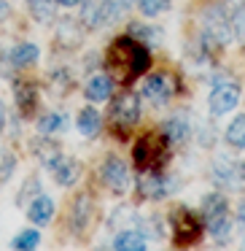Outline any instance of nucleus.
Instances as JSON below:
<instances>
[{"label": "nucleus", "instance_id": "nucleus-1", "mask_svg": "<svg viewBox=\"0 0 245 251\" xmlns=\"http://www.w3.org/2000/svg\"><path fill=\"white\" fill-rule=\"evenodd\" d=\"M105 68H108V73H111L113 81L130 84L151 68V54H148V49H146L143 41L132 38V35H124V38L113 41V44L108 46Z\"/></svg>", "mask_w": 245, "mask_h": 251}, {"label": "nucleus", "instance_id": "nucleus-2", "mask_svg": "<svg viewBox=\"0 0 245 251\" xmlns=\"http://www.w3.org/2000/svg\"><path fill=\"white\" fill-rule=\"evenodd\" d=\"M202 219H205V227L218 243L229 238L232 232V219H229V208H226V197L221 192H210V195L202 197Z\"/></svg>", "mask_w": 245, "mask_h": 251}, {"label": "nucleus", "instance_id": "nucleus-3", "mask_svg": "<svg viewBox=\"0 0 245 251\" xmlns=\"http://www.w3.org/2000/svg\"><path fill=\"white\" fill-rule=\"evenodd\" d=\"M164 154H167V138L156 135V132H146L137 138L132 146V159H135L137 170H159Z\"/></svg>", "mask_w": 245, "mask_h": 251}, {"label": "nucleus", "instance_id": "nucleus-4", "mask_svg": "<svg viewBox=\"0 0 245 251\" xmlns=\"http://www.w3.org/2000/svg\"><path fill=\"white\" fill-rule=\"evenodd\" d=\"M121 17L113 0H81V25L87 30H97L113 25Z\"/></svg>", "mask_w": 245, "mask_h": 251}, {"label": "nucleus", "instance_id": "nucleus-5", "mask_svg": "<svg viewBox=\"0 0 245 251\" xmlns=\"http://www.w3.org/2000/svg\"><path fill=\"white\" fill-rule=\"evenodd\" d=\"M237 103H240V84L229 76H218L213 81V92H210V114L223 116Z\"/></svg>", "mask_w": 245, "mask_h": 251}, {"label": "nucleus", "instance_id": "nucleus-6", "mask_svg": "<svg viewBox=\"0 0 245 251\" xmlns=\"http://www.w3.org/2000/svg\"><path fill=\"white\" fill-rule=\"evenodd\" d=\"M173 240L178 246H191L202 238V219L189 208H175L173 211Z\"/></svg>", "mask_w": 245, "mask_h": 251}, {"label": "nucleus", "instance_id": "nucleus-7", "mask_svg": "<svg viewBox=\"0 0 245 251\" xmlns=\"http://www.w3.org/2000/svg\"><path fill=\"white\" fill-rule=\"evenodd\" d=\"M111 122H113V127H124V130L135 127L140 122V95L135 92L119 95L111 103Z\"/></svg>", "mask_w": 245, "mask_h": 251}, {"label": "nucleus", "instance_id": "nucleus-8", "mask_svg": "<svg viewBox=\"0 0 245 251\" xmlns=\"http://www.w3.org/2000/svg\"><path fill=\"white\" fill-rule=\"evenodd\" d=\"M175 178H164L159 170H140L137 176V197L140 200H159V197H167L175 189L173 184Z\"/></svg>", "mask_w": 245, "mask_h": 251}, {"label": "nucleus", "instance_id": "nucleus-9", "mask_svg": "<svg viewBox=\"0 0 245 251\" xmlns=\"http://www.w3.org/2000/svg\"><path fill=\"white\" fill-rule=\"evenodd\" d=\"M243 178H245L243 165L234 162L232 157H226V154H223V157L213 159V181H216L218 186L234 192V189H240V186H243Z\"/></svg>", "mask_w": 245, "mask_h": 251}, {"label": "nucleus", "instance_id": "nucleus-10", "mask_svg": "<svg viewBox=\"0 0 245 251\" xmlns=\"http://www.w3.org/2000/svg\"><path fill=\"white\" fill-rule=\"evenodd\" d=\"M175 89H178V81H175L170 73H154V76H148L146 84H143V95H146L154 105H167L170 100H173Z\"/></svg>", "mask_w": 245, "mask_h": 251}, {"label": "nucleus", "instance_id": "nucleus-11", "mask_svg": "<svg viewBox=\"0 0 245 251\" xmlns=\"http://www.w3.org/2000/svg\"><path fill=\"white\" fill-rule=\"evenodd\" d=\"M100 178H103V184L108 186L111 192H116V195H124V192L130 189V170H127V165L121 162L119 157L105 159L103 170H100Z\"/></svg>", "mask_w": 245, "mask_h": 251}, {"label": "nucleus", "instance_id": "nucleus-12", "mask_svg": "<svg viewBox=\"0 0 245 251\" xmlns=\"http://www.w3.org/2000/svg\"><path fill=\"white\" fill-rule=\"evenodd\" d=\"M92 222H94V202L87 192H81L70 205V227L76 235H87Z\"/></svg>", "mask_w": 245, "mask_h": 251}, {"label": "nucleus", "instance_id": "nucleus-13", "mask_svg": "<svg viewBox=\"0 0 245 251\" xmlns=\"http://www.w3.org/2000/svg\"><path fill=\"white\" fill-rule=\"evenodd\" d=\"M51 176H54V181L60 186H73L78 181V176H81V162H78L76 157H65V154H62V157L51 165Z\"/></svg>", "mask_w": 245, "mask_h": 251}, {"label": "nucleus", "instance_id": "nucleus-14", "mask_svg": "<svg viewBox=\"0 0 245 251\" xmlns=\"http://www.w3.org/2000/svg\"><path fill=\"white\" fill-rule=\"evenodd\" d=\"M14 100H17V108L22 116L35 114V108H38V87L30 81H17L14 84Z\"/></svg>", "mask_w": 245, "mask_h": 251}, {"label": "nucleus", "instance_id": "nucleus-15", "mask_svg": "<svg viewBox=\"0 0 245 251\" xmlns=\"http://www.w3.org/2000/svg\"><path fill=\"white\" fill-rule=\"evenodd\" d=\"M113 92V78L111 76H92L84 87V98L89 103H105Z\"/></svg>", "mask_w": 245, "mask_h": 251}, {"label": "nucleus", "instance_id": "nucleus-16", "mask_svg": "<svg viewBox=\"0 0 245 251\" xmlns=\"http://www.w3.org/2000/svg\"><path fill=\"white\" fill-rule=\"evenodd\" d=\"M189 132H191V127H189V116L186 114H175L162 125V135L170 143H183L189 138Z\"/></svg>", "mask_w": 245, "mask_h": 251}, {"label": "nucleus", "instance_id": "nucleus-17", "mask_svg": "<svg viewBox=\"0 0 245 251\" xmlns=\"http://www.w3.org/2000/svg\"><path fill=\"white\" fill-rule=\"evenodd\" d=\"M81 38H84V33L78 30V25L70 22V19H62V22L57 25V30H54V41L65 51H73L78 44H81Z\"/></svg>", "mask_w": 245, "mask_h": 251}, {"label": "nucleus", "instance_id": "nucleus-18", "mask_svg": "<svg viewBox=\"0 0 245 251\" xmlns=\"http://www.w3.org/2000/svg\"><path fill=\"white\" fill-rule=\"evenodd\" d=\"M51 216H54V200L46 195H38L30 200V208H27V219L33 224H49Z\"/></svg>", "mask_w": 245, "mask_h": 251}, {"label": "nucleus", "instance_id": "nucleus-19", "mask_svg": "<svg viewBox=\"0 0 245 251\" xmlns=\"http://www.w3.org/2000/svg\"><path fill=\"white\" fill-rule=\"evenodd\" d=\"M76 127H78V132H81V135L94 138V135L100 132V127H103V116H100L97 111L92 108V105H89V108H84L81 114H78Z\"/></svg>", "mask_w": 245, "mask_h": 251}, {"label": "nucleus", "instance_id": "nucleus-20", "mask_svg": "<svg viewBox=\"0 0 245 251\" xmlns=\"http://www.w3.org/2000/svg\"><path fill=\"white\" fill-rule=\"evenodd\" d=\"M113 249L119 251H143L146 246V235L137 232V229H127V232H119L113 238Z\"/></svg>", "mask_w": 245, "mask_h": 251}, {"label": "nucleus", "instance_id": "nucleus-21", "mask_svg": "<svg viewBox=\"0 0 245 251\" xmlns=\"http://www.w3.org/2000/svg\"><path fill=\"white\" fill-rule=\"evenodd\" d=\"M38 57H41V51H38L35 44H19L17 49H11L8 60H11V65H17V68H30V65L38 62Z\"/></svg>", "mask_w": 245, "mask_h": 251}, {"label": "nucleus", "instance_id": "nucleus-22", "mask_svg": "<svg viewBox=\"0 0 245 251\" xmlns=\"http://www.w3.org/2000/svg\"><path fill=\"white\" fill-rule=\"evenodd\" d=\"M33 151H35V157H38L49 170H51V165H54L57 159L62 157V154H60V146H57V143H51L49 138H38V141L33 143Z\"/></svg>", "mask_w": 245, "mask_h": 251}, {"label": "nucleus", "instance_id": "nucleus-23", "mask_svg": "<svg viewBox=\"0 0 245 251\" xmlns=\"http://www.w3.org/2000/svg\"><path fill=\"white\" fill-rule=\"evenodd\" d=\"M137 222H140V216H137L135 205H130V202H121V205L116 208L113 213H111L108 227L116 229V227H127V224H137Z\"/></svg>", "mask_w": 245, "mask_h": 251}, {"label": "nucleus", "instance_id": "nucleus-24", "mask_svg": "<svg viewBox=\"0 0 245 251\" xmlns=\"http://www.w3.org/2000/svg\"><path fill=\"white\" fill-rule=\"evenodd\" d=\"M226 143L232 149H245V114L234 116L232 125L226 127Z\"/></svg>", "mask_w": 245, "mask_h": 251}, {"label": "nucleus", "instance_id": "nucleus-25", "mask_svg": "<svg viewBox=\"0 0 245 251\" xmlns=\"http://www.w3.org/2000/svg\"><path fill=\"white\" fill-rule=\"evenodd\" d=\"M62 125H65V119H62V114H57V111H49V114L38 116V132L41 135H54L57 130H62Z\"/></svg>", "mask_w": 245, "mask_h": 251}, {"label": "nucleus", "instance_id": "nucleus-26", "mask_svg": "<svg viewBox=\"0 0 245 251\" xmlns=\"http://www.w3.org/2000/svg\"><path fill=\"white\" fill-rule=\"evenodd\" d=\"M30 17L38 19V22H51L54 19V8H51V0H27Z\"/></svg>", "mask_w": 245, "mask_h": 251}, {"label": "nucleus", "instance_id": "nucleus-27", "mask_svg": "<svg viewBox=\"0 0 245 251\" xmlns=\"http://www.w3.org/2000/svg\"><path fill=\"white\" fill-rule=\"evenodd\" d=\"M38 243H41V235H38V229H22V232L14 238V249L17 251H33V249H38Z\"/></svg>", "mask_w": 245, "mask_h": 251}, {"label": "nucleus", "instance_id": "nucleus-28", "mask_svg": "<svg viewBox=\"0 0 245 251\" xmlns=\"http://www.w3.org/2000/svg\"><path fill=\"white\" fill-rule=\"evenodd\" d=\"M135 6L143 17H159V14L170 11V0H135Z\"/></svg>", "mask_w": 245, "mask_h": 251}, {"label": "nucleus", "instance_id": "nucleus-29", "mask_svg": "<svg viewBox=\"0 0 245 251\" xmlns=\"http://www.w3.org/2000/svg\"><path fill=\"white\" fill-rule=\"evenodd\" d=\"M229 25H232V35H234V38H237L240 44H245V3L234 8Z\"/></svg>", "mask_w": 245, "mask_h": 251}, {"label": "nucleus", "instance_id": "nucleus-30", "mask_svg": "<svg viewBox=\"0 0 245 251\" xmlns=\"http://www.w3.org/2000/svg\"><path fill=\"white\" fill-rule=\"evenodd\" d=\"M38 192H41V181H38V176H30V178L22 184L19 195H17V205H24V202H27V195H30V200H33V197H38Z\"/></svg>", "mask_w": 245, "mask_h": 251}, {"label": "nucleus", "instance_id": "nucleus-31", "mask_svg": "<svg viewBox=\"0 0 245 251\" xmlns=\"http://www.w3.org/2000/svg\"><path fill=\"white\" fill-rule=\"evenodd\" d=\"M137 224H143V235H148V238H162V235H164V229H162V219H159V216L140 219Z\"/></svg>", "mask_w": 245, "mask_h": 251}, {"label": "nucleus", "instance_id": "nucleus-32", "mask_svg": "<svg viewBox=\"0 0 245 251\" xmlns=\"http://www.w3.org/2000/svg\"><path fill=\"white\" fill-rule=\"evenodd\" d=\"M130 35H132V38H137V41H159L156 27H146V25H132Z\"/></svg>", "mask_w": 245, "mask_h": 251}, {"label": "nucleus", "instance_id": "nucleus-33", "mask_svg": "<svg viewBox=\"0 0 245 251\" xmlns=\"http://www.w3.org/2000/svg\"><path fill=\"white\" fill-rule=\"evenodd\" d=\"M14 168H17V159H14V157H3V159H0V189H3V184L11 178Z\"/></svg>", "mask_w": 245, "mask_h": 251}, {"label": "nucleus", "instance_id": "nucleus-34", "mask_svg": "<svg viewBox=\"0 0 245 251\" xmlns=\"http://www.w3.org/2000/svg\"><path fill=\"white\" fill-rule=\"evenodd\" d=\"M213 143H216V130H210V127H205V130H200V146L210 149Z\"/></svg>", "mask_w": 245, "mask_h": 251}, {"label": "nucleus", "instance_id": "nucleus-35", "mask_svg": "<svg viewBox=\"0 0 245 251\" xmlns=\"http://www.w3.org/2000/svg\"><path fill=\"white\" fill-rule=\"evenodd\" d=\"M237 227H240V232H243V238H245V200L240 202V208H237Z\"/></svg>", "mask_w": 245, "mask_h": 251}, {"label": "nucleus", "instance_id": "nucleus-36", "mask_svg": "<svg viewBox=\"0 0 245 251\" xmlns=\"http://www.w3.org/2000/svg\"><path fill=\"white\" fill-rule=\"evenodd\" d=\"M11 17V3L8 0H0V22H6Z\"/></svg>", "mask_w": 245, "mask_h": 251}, {"label": "nucleus", "instance_id": "nucleus-37", "mask_svg": "<svg viewBox=\"0 0 245 251\" xmlns=\"http://www.w3.org/2000/svg\"><path fill=\"white\" fill-rule=\"evenodd\" d=\"M3 127H6V105L0 103V132H3Z\"/></svg>", "mask_w": 245, "mask_h": 251}, {"label": "nucleus", "instance_id": "nucleus-38", "mask_svg": "<svg viewBox=\"0 0 245 251\" xmlns=\"http://www.w3.org/2000/svg\"><path fill=\"white\" fill-rule=\"evenodd\" d=\"M57 3H60V6H67V8H70V6H76V3H81V0H57Z\"/></svg>", "mask_w": 245, "mask_h": 251}]
</instances>
